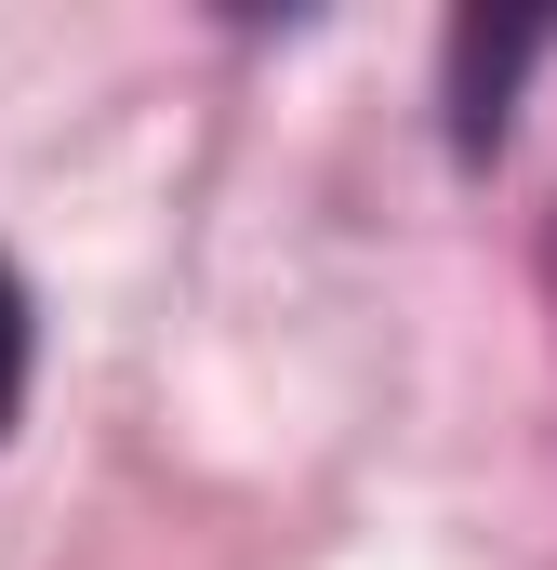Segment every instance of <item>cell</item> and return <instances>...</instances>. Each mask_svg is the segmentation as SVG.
Returning a JSON list of instances; mask_svg holds the SVG:
<instances>
[{
    "label": "cell",
    "instance_id": "6da1fadb",
    "mask_svg": "<svg viewBox=\"0 0 557 570\" xmlns=\"http://www.w3.org/2000/svg\"><path fill=\"white\" fill-rule=\"evenodd\" d=\"M531 53H545V27H505V40H491V27H465V146L505 120V80H518Z\"/></svg>",
    "mask_w": 557,
    "mask_h": 570
},
{
    "label": "cell",
    "instance_id": "7a4b0ae2",
    "mask_svg": "<svg viewBox=\"0 0 557 570\" xmlns=\"http://www.w3.org/2000/svg\"><path fill=\"white\" fill-rule=\"evenodd\" d=\"M13 399H27V292L0 266V425H13Z\"/></svg>",
    "mask_w": 557,
    "mask_h": 570
}]
</instances>
